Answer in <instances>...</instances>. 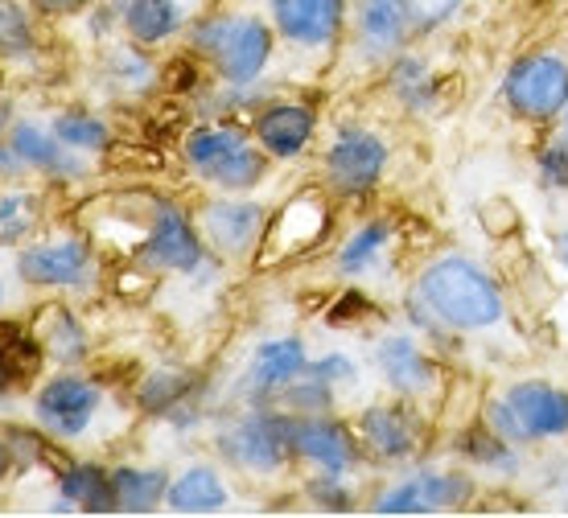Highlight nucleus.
<instances>
[{
  "label": "nucleus",
  "mask_w": 568,
  "mask_h": 518,
  "mask_svg": "<svg viewBox=\"0 0 568 518\" xmlns=\"http://www.w3.org/2000/svg\"><path fill=\"white\" fill-rule=\"evenodd\" d=\"M483 477L469 465H404L367 498L371 515H457L474 506Z\"/></svg>",
  "instance_id": "39448f33"
},
{
  "label": "nucleus",
  "mask_w": 568,
  "mask_h": 518,
  "mask_svg": "<svg viewBox=\"0 0 568 518\" xmlns=\"http://www.w3.org/2000/svg\"><path fill=\"white\" fill-rule=\"evenodd\" d=\"M165 506L173 515H223L231 506V490L214 465H185L182 474L170 481Z\"/></svg>",
  "instance_id": "bb28decb"
},
{
  "label": "nucleus",
  "mask_w": 568,
  "mask_h": 518,
  "mask_svg": "<svg viewBox=\"0 0 568 518\" xmlns=\"http://www.w3.org/2000/svg\"><path fill=\"white\" fill-rule=\"evenodd\" d=\"M38 21L29 0H0V62H21L38 54Z\"/></svg>",
  "instance_id": "2f4dec72"
},
{
  "label": "nucleus",
  "mask_w": 568,
  "mask_h": 518,
  "mask_svg": "<svg viewBox=\"0 0 568 518\" xmlns=\"http://www.w3.org/2000/svg\"><path fill=\"white\" fill-rule=\"evenodd\" d=\"M21 173H29L26 161L17 156V149H13L9 136H0V177H21Z\"/></svg>",
  "instance_id": "ea45409f"
},
{
  "label": "nucleus",
  "mask_w": 568,
  "mask_h": 518,
  "mask_svg": "<svg viewBox=\"0 0 568 518\" xmlns=\"http://www.w3.org/2000/svg\"><path fill=\"white\" fill-rule=\"evenodd\" d=\"M112 486L120 515H153V510L165 506L170 469H156V465H115Z\"/></svg>",
  "instance_id": "c85d7f7f"
},
{
  "label": "nucleus",
  "mask_w": 568,
  "mask_h": 518,
  "mask_svg": "<svg viewBox=\"0 0 568 518\" xmlns=\"http://www.w3.org/2000/svg\"><path fill=\"white\" fill-rule=\"evenodd\" d=\"M301 494H305V502H310L313 510H322V515H351V510H358V502H363L355 486V474H326V469H313V474L305 477Z\"/></svg>",
  "instance_id": "72a5a7b5"
},
{
  "label": "nucleus",
  "mask_w": 568,
  "mask_h": 518,
  "mask_svg": "<svg viewBox=\"0 0 568 518\" xmlns=\"http://www.w3.org/2000/svg\"><path fill=\"white\" fill-rule=\"evenodd\" d=\"M457 461L469 465L478 477H495V481H515V477L527 469V448H519L515 440L507 436H498L483 416H474V420L457 433Z\"/></svg>",
  "instance_id": "5701e85b"
},
{
  "label": "nucleus",
  "mask_w": 568,
  "mask_h": 518,
  "mask_svg": "<svg viewBox=\"0 0 568 518\" xmlns=\"http://www.w3.org/2000/svg\"><path fill=\"white\" fill-rule=\"evenodd\" d=\"M392 149L367 124H338L329 144L322 149V182L342 202H363L387 177Z\"/></svg>",
  "instance_id": "1a4fd4ad"
},
{
  "label": "nucleus",
  "mask_w": 568,
  "mask_h": 518,
  "mask_svg": "<svg viewBox=\"0 0 568 518\" xmlns=\"http://www.w3.org/2000/svg\"><path fill=\"white\" fill-rule=\"evenodd\" d=\"M17 276L33 288H91L100 276L95 243L87 235L33 238L17 252Z\"/></svg>",
  "instance_id": "4468645a"
},
{
  "label": "nucleus",
  "mask_w": 568,
  "mask_h": 518,
  "mask_svg": "<svg viewBox=\"0 0 568 518\" xmlns=\"http://www.w3.org/2000/svg\"><path fill=\"white\" fill-rule=\"evenodd\" d=\"M33 334L42 342V351L62 366H79L87 358V351H91L83 322H79L67 305H45L42 322H38Z\"/></svg>",
  "instance_id": "c756f323"
},
{
  "label": "nucleus",
  "mask_w": 568,
  "mask_h": 518,
  "mask_svg": "<svg viewBox=\"0 0 568 518\" xmlns=\"http://www.w3.org/2000/svg\"><path fill=\"white\" fill-rule=\"evenodd\" d=\"M498 99L519 124L556 128L568 103V58L560 50L519 54L498 79Z\"/></svg>",
  "instance_id": "0eeeda50"
},
{
  "label": "nucleus",
  "mask_w": 568,
  "mask_h": 518,
  "mask_svg": "<svg viewBox=\"0 0 568 518\" xmlns=\"http://www.w3.org/2000/svg\"><path fill=\"white\" fill-rule=\"evenodd\" d=\"M392 247H396V223L384 219V214H371L338 243L334 267L346 281H371V276H379L387 267Z\"/></svg>",
  "instance_id": "393cba45"
},
{
  "label": "nucleus",
  "mask_w": 568,
  "mask_h": 518,
  "mask_svg": "<svg viewBox=\"0 0 568 518\" xmlns=\"http://www.w3.org/2000/svg\"><path fill=\"white\" fill-rule=\"evenodd\" d=\"M29 4L42 17H74V13H83L91 0H29Z\"/></svg>",
  "instance_id": "58836bf2"
},
{
  "label": "nucleus",
  "mask_w": 568,
  "mask_h": 518,
  "mask_svg": "<svg viewBox=\"0 0 568 518\" xmlns=\"http://www.w3.org/2000/svg\"><path fill=\"white\" fill-rule=\"evenodd\" d=\"M326 226H329V214L322 197H313V194L288 197L281 211L272 214L264 247H260V264H281V260H293V255L310 252L313 243L326 235Z\"/></svg>",
  "instance_id": "412c9836"
},
{
  "label": "nucleus",
  "mask_w": 568,
  "mask_h": 518,
  "mask_svg": "<svg viewBox=\"0 0 568 518\" xmlns=\"http://www.w3.org/2000/svg\"><path fill=\"white\" fill-rule=\"evenodd\" d=\"M13 124H17L13 103H9V99H4V103H0V136H9V132H13Z\"/></svg>",
  "instance_id": "c03bdc74"
},
{
  "label": "nucleus",
  "mask_w": 568,
  "mask_h": 518,
  "mask_svg": "<svg viewBox=\"0 0 568 518\" xmlns=\"http://www.w3.org/2000/svg\"><path fill=\"white\" fill-rule=\"evenodd\" d=\"M17 378H21V370H17V363H13V358H9V351L0 346V399H4V395L13 392V383H17Z\"/></svg>",
  "instance_id": "a19ab883"
},
{
  "label": "nucleus",
  "mask_w": 568,
  "mask_h": 518,
  "mask_svg": "<svg viewBox=\"0 0 568 518\" xmlns=\"http://www.w3.org/2000/svg\"><path fill=\"white\" fill-rule=\"evenodd\" d=\"M560 128H568V103H565V115H560Z\"/></svg>",
  "instance_id": "a18cd8bd"
},
{
  "label": "nucleus",
  "mask_w": 568,
  "mask_h": 518,
  "mask_svg": "<svg viewBox=\"0 0 568 518\" xmlns=\"http://www.w3.org/2000/svg\"><path fill=\"white\" fill-rule=\"evenodd\" d=\"M310 370L326 387H334V395H346V392H355L358 383H363V366L351 358V354H342V351H329V354H322V358H310Z\"/></svg>",
  "instance_id": "e433bc0d"
},
{
  "label": "nucleus",
  "mask_w": 568,
  "mask_h": 518,
  "mask_svg": "<svg viewBox=\"0 0 568 518\" xmlns=\"http://www.w3.org/2000/svg\"><path fill=\"white\" fill-rule=\"evenodd\" d=\"M190 50L223 87L260 83L276 54V29L260 13H206L190 21Z\"/></svg>",
  "instance_id": "f03ea898"
},
{
  "label": "nucleus",
  "mask_w": 568,
  "mask_h": 518,
  "mask_svg": "<svg viewBox=\"0 0 568 518\" xmlns=\"http://www.w3.org/2000/svg\"><path fill=\"white\" fill-rule=\"evenodd\" d=\"M136 404H141L144 416H156V420H170L173 428H194L206 416V404H202V378L194 370H182V366H161V370H149L136 387Z\"/></svg>",
  "instance_id": "aec40b11"
},
{
  "label": "nucleus",
  "mask_w": 568,
  "mask_h": 518,
  "mask_svg": "<svg viewBox=\"0 0 568 518\" xmlns=\"http://www.w3.org/2000/svg\"><path fill=\"white\" fill-rule=\"evenodd\" d=\"M384 87L392 103L408 115H437L445 108V83L437 67L416 50H399L384 67Z\"/></svg>",
  "instance_id": "4be33fe9"
},
{
  "label": "nucleus",
  "mask_w": 568,
  "mask_h": 518,
  "mask_svg": "<svg viewBox=\"0 0 568 518\" xmlns=\"http://www.w3.org/2000/svg\"><path fill=\"white\" fill-rule=\"evenodd\" d=\"M103 407V387L100 383H91L87 375H54L45 378L42 387L33 392V424L42 428L45 436H54V440H79V436L91 433V424L100 416Z\"/></svg>",
  "instance_id": "2eb2a0df"
},
{
  "label": "nucleus",
  "mask_w": 568,
  "mask_h": 518,
  "mask_svg": "<svg viewBox=\"0 0 568 518\" xmlns=\"http://www.w3.org/2000/svg\"><path fill=\"white\" fill-rule=\"evenodd\" d=\"M404 4H408V13H413L416 38H428V33L445 29L449 21H457L462 9H466V0H404Z\"/></svg>",
  "instance_id": "4c0bfd02"
},
{
  "label": "nucleus",
  "mask_w": 568,
  "mask_h": 518,
  "mask_svg": "<svg viewBox=\"0 0 568 518\" xmlns=\"http://www.w3.org/2000/svg\"><path fill=\"white\" fill-rule=\"evenodd\" d=\"M305 366H310V351L297 334L260 342L240 375V399L243 404H272L281 395V387H288Z\"/></svg>",
  "instance_id": "6ab92c4d"
},
{
  "label": "nucleus",
  "mask_w": 568,
  "mask_h": 518,
  "mask_svg": "<svg viewBox=\"0 0 568 518\" xmlns=\"http://www.w3.org/2000/svg\"><path fill=\"white\" fill-rule=\"evenodd\" d=\"M552 260H556V267L568 276V226L552 231Z\"/></svg>",
  "instance_id": "79ce46f5"
},
{
  "label": "nucleus",
  "mask_w": 568,
  "mask_h": 518,
  "mask_svg": "<svg viewBox=\"0 0 568 518\" xmlns=\"http://www.w3.org/2000/svg\"><path fill=\"white\" fill-rule=\"evenodd\" d=\"M404 296L457 337L495 334L498 325L511 322L507 284L466 252H440L425 260Z\"/></svg>",
  "instance_id": "f257e3e1"
},
{
  "label": "nucleus",
  "mask_w": 568,
  "mask_h": 518,
  "mask_svg": "<svg viewBox=\"0 0 568 518\" xmlns=\"http://www.w3.org/2000/svg\"><path fill=\"white\" fill-rule=\"evenodd\" d=\"M252 136L272 161H297L317 141V108L310 99H281L272 95L252 120Z\"/></svg>",
  "instance_id": "a211bd4d"
},
{
  "label": "nucleus",
  "mask_w": 568,
  "mask_h": 518,
  "mask_svg": "<svg viewBox=\"0 0 568 518\" xmlns=\"http://www.w3.org/2000/svg\"><path fill=\"white\" fill-rule=\"evenodd\" d=\"M108 83L129 91V95H149L156 87V67L153 58L144 54V45H120L108 54Z\"/></svg>",
  "instance_id": "f704fd0d"
},
{
  "label": "nucleus",
  "mask_w": 568,
  "mask_h": 518,
  "mask_svg": "<svg viewBox=\"0 0 568 518\" xmlns=\"http://www.w3.org/2000/svg\"><path fill=\"white\" fill-rule=\"evenodd\" d=\"M276 38L301 54H322L351 29V0H264Z\"/></svg>",
  "instance_id": "dca6fc26"
},
{
  "label": "nucleus",
  "mask_w": 568,
  "mask_h": 518,
  "mask_svg": "<svg viewBox=\"0 0 568 518\" xmlns=\"http://www.w3.org/2000/svg\"><path fill=\"white\" fill-rule=\"evenodd\" d=\"M182 156L185 169L219 194H252L268 182L272 169V156L260 149L256 136L231 120H206L190 128L182 141Z\"/></svg>",
  "instance_id": "7ed1b4c3"
},
{
  "label": "nucleus",
  "mask_w": 568,
  "mask_h": 518,
  "mask_svg": "<svg viewBox=\"0 0 568 518\" xmlns=\"http://www.w3.org/2000/svg\"><path fill=\"white\" fill-rule=\"evenodd\" d=\"M42 226V197L29 190L0 194V247H26Z\"/></svg>",
  "instance_id": "7c9ffc66"
},
{
  "label": "nucleus",
  "mask_w": 568,
  "mask_h": 518,
  "mask_svg": "<svg viewBox=\"0 0 568 518\" xmlns=\"http://www.w3.org/2000/svg\"><path fill=\"white\" fill-rule=\"evenodd\" d=\"M351 29H355V54L363 67H379L408 50L416 38L413 13L404 0H351Z\"/></svg>",
  "instance_id": "f3484780"
},
{
  "label": "nucleus",
  "mask_w": 568,
  "mask_h": 518,
  "mask_svg": "<svg viewBox=\"0 0 568 518\" xmlns=\"http://www.w3.org/2000/svg\"><path fill=\"white\" fill-rule=\"evenodd\" d=\"M268 223V206L247 194L211 197V202H202L199 211V231L206 238V247H211V255L227 260V264H243V260L260 255Z\"/></svg>",
  "instance_id": "f8f14e48"
},
{
  "label": "nucleus",
  "mask_w": 568,
  "mask_h": 518,
  "mask_svg": "<svg viewBox=\"0 0 568 518\" xmlns=\"http://www.w3.org/2000/svg\"><path fill=\"white\" fill-rule=\"evenodd\" d=\"M54 128V136L62 144H71L74 153H108L112 149V128L108 120L95 112H87V108H67V112H58L50 120Z\"/></svg>",
  "instance_id": "473e14b6"
},
{
  "label": "nucleus",
  "mask_w": 568,
  "mask_h": 518,
  "mask_svg": "<svg viewBox=\"0 0 568 518\" xmlns=\"http://www.w3.org/2000/svg\"><path fill=\"white\" fill-rule=\"evenodd\" d=\"M219 461L247 477H281L293 461L288 445V412L272 404H243L235 420L214 433Z\"/></svg>",
  "instance_id": "423d86ee"
},
{
  "label": "nucleus",
  "mask_w": 568,
  "mask_h": 518,
  "mask_svg": "<svg viewBox=\"0 0 568 518\" xmlns=\"http://www.w3.org/2000/svg\"><path fill=\"white\" fill-rule=\"evenodd\" d=\"M112 13L132 42L141 45L170 42L173 33H182L194 17L185 0H112Z\"/></svg>",
  "instance_id": "a878e982"
},
{
  "label": "nucleus",
  "mask_w": 568,
  "mask_h": 518,
  "mask_svg": "<svg viewBox=\"0 0 568 518\" xmlns=\"http://www.w3.org/2000/svg\"><path fill=\"white\" fill-rule=\"evenodd\" d=\"M288 445H293V461L326 469V474H358L367 465L355 420H342L338 412L288 416Z\"/></svg>",
  "instance_id": "ddd939ff"
},
{
  "label": "nucleus",
  "mask_w": 568,
  "mask_h": 518,
  "mask_svg": "<svg viewBox=\"0 0 568 518\" xmlns=\"http://www.w3.org/2000/svg\"><path fill=\"white\" fill-rule=\"evenodd\" d=\"M9 469H17V457H13V448H9V436L0 433V477L9 474Z\"/></svg>",
  "instance_id": "37998d69"
},
{
  "label": "nucleus",
  "mask_w": 568,
  "mask_h": 518,
  "mask_svg": "<svg viewBox=\"0 0 568 518\" xmlns=\"http://www.w3.org/2000/svg\"><path fill=\"white\" fill-rule=\"evenodd\" d=\"M478 416L527 453L560 445L568 440V387L552 378H511L486 395Z\"/></svg>",
  "instance_id": "20e7f679"
},
{
  "label": "nucleus",
  "mask_w": 568,
  "mask_h": 518,
  "mask_svg": "<svg viewBox=\"0 0 568 518\" xmlns=\"http://www.w3.org/2000/svg\"><path fill=\"white\" fill-rule=\"evenodd\" d=\"M355 433L363 440L371 465H384V469H404L416 465L425 453V407L408 404V399H375V404L358 407Z\"/></svg>",
  "instance_id": "9b49d317"
},
{
  "label": "nucleus",
  "mask_w": 568,
  "mask_h": 518,
  "mask_svg": "<svg viewBox=\"0 0 568 518\" xmlns=\"http://www.w3.org/2000/svg\"><path fill=\"white\" fill-rule=\"evenodd\" d=\"M132 260L149 276H194L211 260V247L199 231V219H190L170 197H149V223Z\"/></svg>",
  "instance_id": "9d476101"
},
{
  "label": "nucleus",
  "mask_w": 568,
  "mask_h": 518,
  "mask_svg": "<svg viewBox=\"0 0 568 518\" xmlns=\"http://www.w3.org/2000/svg\"><path fill=\"white\" fill-rule=\"evenodd\" d=\"M0 305H4V284H0Z\"/></svg>",
  "instance_id": "49530a36"
},
{
  "label": "nucleus",
  "mask_w": 568,
  "mask_h": 518,
  "mask_svg": "<svg viewBox=\"0 0 568 518\" xmlns=\"http://www.w3.org/2000/svg\"><path fill=\"white\" fill-rule=\"evenodd\" d=\"M531 169H536V185L544 194H568V128L556 124L544 144L531 156Z\"/></svg>",
  "instance_id": "c9c22d12"
},
{
  "label": "nucleus",
  "mask_w": 568,
  "mask_h": 518,
  "mask_svg": "<svg viewBox=\"0 0 568 518\" xmlns=\"http://www.w3.org/2000/svg\"><path fill=\"white\" fill-rule=\"evenodd\" d=\"M371 366L396 399L433 407L445 399V358L413 329H387L371 342Z\"/></svg>",
  "instance_id": "6e6552de"
},
{
  "label": "nucleus",
  "mask_w": 568,
  "mask_h": 518,
  "mask_svg": "<svg viewBox=\"0 0 568 518\" xmlns=\"http://www.w3.org/2000/svg\"><path fill=\"white\" fill-rule=\"evenodd\" d=\"M9 141H13L17 156L26 161L29 173H38V177H50V182H83L87 177L83 153H74L71 144L58 141L54 128H42L33 124V120H17Z\"/></svg>",
  "instance_id": "b1692460"
},
{
  "label": "nucleus",
  "mask_w": 568,
  "mask_h": 518,
  "mask_svg": "<svg viewBox=\"0 0 568 518\" xmlns=\"http://www.w3.org/2000/svg\"><path fill=\"white\" fill-rule=\"evenodd\" d=\"M58 494L83 510V515H115V486L112 469L91 461H71L58 469Z\"/></svg>",
  "instance_id": "cd10ccee"
}]
</instances>
